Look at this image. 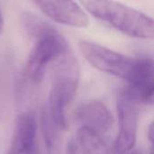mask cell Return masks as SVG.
Masks as SVG:
<instances>
[{"instance_id":"9a60e30c","label":"cell","mask_w":154,"mask_h":154,"mask_svg":"<svg viewBox=\"0 0 154 154\" xmlns=\"http://www.w3.org/2000/svg\"><path fill=\"white\" fill-rule=\"evenodd\" d=\"M132 154H142L141 152H134Z\"/></svg>"},{"instance_id":"5bb4252c","label":"cell","mask_w":154,"mask_h":154,"mask_svg":"<svg viewBox=\"0 0 154 154\" xmlns=\"http://www.w3.org/2000/svg\"><path fill=\"white\" fill-rule=\"evenodd\" d=\"M149 104H151V105H153L154 104V95L152 96V99H151V101H150Z\"/></svg>"},{"instance_id":"9c48e42d","label":"cell","mask_w":154,"mask_h":154,"mask_svg":"<svg viewBox=\"0 0 154 154\" xmlns=\"http://www.w3.org/2000/svg\"><path fill=\"white\" fill-rule=\"evenodd\" d=\"M125 90L134 102L149 104L154 95V60L140 57L136 71Z\"/></svg>"},{"instance_id":"8992f818","label":"cell","mask_w":154,"mask_h":154,"mask_svg":"<svg viewBox=\"0 0 154 154\" xmlns=\"http://www.w3.org/2000/svg\"><path fill=\"white\" fill-rule=\"evenodd\" d=\"M33 4L51 20L71 27L84 28L89 23L85 11L73 1H34Z\"/></svg>"},{"instance_id":"30bf717a","label":"cell","mask_w":154,"mask_h":154,"mask_svg":"<svg viewBox=\"0 0 154 154\" xmlns=\"http://www.w3.org/2000/svg\"><path fill=\"white\" fill-rule=\"evenodd\" d=\"M82 154H117L99 135L85 127H80L75 138Z\"/></svg>"},{"instance_id":"ba28073f","label":"cell","mask_w":154,"mask_h":154,"mask_svg":"<svg viewBox=\"0 0 154 154\" xmlns=\"http://www.w3.org/2000/svg\"><path fill=\"white\" fill-rule=\"evenodd\" d=\"M75 118L80 127L92 130L101 136L111 130L114 123L111 112L99 100H90L82 104L76 110Z\"/></svg>"},{"instance_id":"8fae6325","label":"cell","mask_w":154,"mask_h":154,"mask_svg":"<svg viewBox=\"0 0 154 154\" xmlns=\"http://www.w3.org/2000/svg\"><path fill=\"white\" fill-rule=\"evenodd\" d=\"M65 154H82L79 148V145H78L75 138L70 139L69 141V143H67Z\"/></svg>"},{"instance_id":"7a4b0ae2","label":"cell","mask_w":154,"mask_h":154,"mask_svg":"<svg viewBox=\"0 0 154 154\" xmlns=\"http://www.w3.org/2000/svg\"><path fill=\"white\" fill-rule=\"evenodd\" d=\"M79 82V63L72 51H69L55 61L46 109L51 120L60 130L69 129L68 109L76 95Z\"/></svg>"},{"instance_id":"52a82bcc","label":"cell","mask_w":154,"mask_h":154,"mask_svg":"<svg viewBox=\"0 0 154 154\" xmlns=\"http://www.w3.org/2000/svg\"><path fill=\"white\" fill-rule=\"evenodd\" d=\"M6 154H37V122L34 115H18Z\"/></svg>"},{"instance_id":"5b68a950","label":"cell","mask_w":154,"mask_h":154,"mask_svg":"<svg viewBox=\"0 0 154 154\" xmlns=\"http://www.w3.org/2000/svg\"><path fill=\"white\" fill-rule=\"evenodd\" d=\"M119 131L113 149L117 154L131 152L136 143L138 129V109L136 102L126 91L120 93L116 101Z\"/></svg>"},{"instance_id":"3957f363","label":"cell","mask_w":154,"mask_h":154,"mask_svg":"<svg viewBox=\"0 0 154 154\" xmlns=\"http://www.w3.org/2000/svg\"><path fill=\"white\" fill-rule=\"evenodd\" d=\"M94 17L134 38L154 40V19L147 14L114 1H83Z\"/></svg>"},{"instance_id":"7c38bea8","label":"cell","mask_w":154,"mask_h":154,"mask_svg":"<svg viewBox=\"0 0 154 154\" xmlns=\"http://www.w3.org/2000/svg\"><path fill=\"white\" fill-rule=\"evenodd\" d=\"M148 137L150 142L152 143V145L154 146V122H152L151 124V125L149 126L148 129Z\"/></svg>"},{"instance_id":"277c9868","label":"cell","mask_w":154,"mask_h":154,"mask_svg":"<svg viewBox=\"0 0 154 154\" xmlns=\"http://www.w3.org/2000/svg\"><path fill=\"white\" fill-rule=\"evenodd\" d=\"M84 58L97 69L126 80L133 79L138 65V58H132L107 47L89 41L79 42Z\"/></svg>"},{"instance_id":"6da1fadb","label":"cell","mask_w":154,"mask_h":154,"mask_svg":"<svg viewBox=\"0 0 154 154\" xmlns=\"http://www.w3.org/2000/svg\"><path fill=\"white\" fill-rule=\"evenodd\" d=\"M23 22L28 33L36 42L22 71V81L28 86H36L42 81L47 67L71 50L64 36L39 17L27 14Z\"/></svg>"},{"instance_id":"4fadbf2b","label":"cell","mask_w":154,"mask_h":154,"mask_svg":"<svg viewBox=\"0 0 154 154\" xmlns=\"http://www.w3.org/2000/svg\"><path fill=\"white\" fill-rule=\"evenodd\" d=\"M4 25H5V22H4V16H3V13L2 10L0 8V36L3 33L4 31Z\"/></svg>"}]
</instances>
